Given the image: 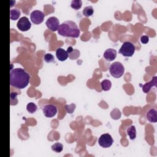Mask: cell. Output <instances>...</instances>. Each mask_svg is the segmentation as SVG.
Returning <instances> with one entry per match:
<instances>
[{
  "label": "cell",
  "instance_id": "6",
  "mask_svg": "<svg viewBox=\"0 0 157 157\" xmlns=\"http://www.w3.org/2000/svg\"><path fill=\"white\" fill-rule=\"evenodd\" d=\"M44 13L39 10H33L30 15L31 21L35 25H39L42 23L44 20Z\"/></svg>",
  "mask_w": 157,
  "mask_h": 157
},
{
  "label": "cell",
  "instance_id": "21",
  "mask_svg": "<svg viewBox=\"0 0 157 157\" xmlns=\"http://www.w3.org/2000/svg\"><path fill=\"white\" fill-rule=\"evenodd\" d=\"M26 109L29 113H33L35 112H36L37 109V107L34 102H29L28 104L26 106Z\"/></svg>",
  "mask_w": 157,
  "mask_h": 157
},
{
  "label": "cell",
  "instance_id": "1",
  "mask_svg": "<svg viewBox=\"0 0 157 157\" xmlns=\"http://www.w3.org/2000/svg\"><path fill=\"white\" fill-rule=\"evenodd\" d=\"M29 74L22 68H15L10 72V85L18 89H23L29 82Z\"/></svg>",
  "mask_w": 157,
  "mask_h": 157
},
{
  "label": "cell",
  "instance_id": "5",
  "mask_svg": "<svg viewBox=\"0 0 157 157\" xmlns=\"http://www.w3.org/2000/svg\"><path fill=\"white\" fill-rule=\"evenodd\" d=\"M113 142V139L108 133L102 134L98 139L99 145L103 148H109L110 147Z\"/></svg>",
  "mask_w": 157,
  "mask_h": 157
},
{
  "label": "cell",
  "instance_id": "13",
  "mask_svg": "<svg viewBox=\"0 0 157 157\" xmlns=\"http://www.w3.org/2000/svg\"><path fill=\"white\" fill-rule=\"evenodd\" d=\"M146 117L150 123H156L157 121V112L155 109H150L146 113Z\"/></svg>",
  "mask_w": 157,
  "mask_h": 157
},
{
  "label": "cell",
  "instance_id": "9",
  "mask_svg": "<svg viewBox=\"0 0 157 157\" xmlns=\"http://www.w3.org/2000/svg\"><path fill=\"white\" fill-rule=\"evenodd\" d=\"M45 25L52 31H56L59 26V21L57 17H51L47 20Z\"/></svg>",
  "mask_w": 157,
  "mask_h": 157
},
{
  "label": "cell",
  "instance_id": "23",
  "mask_svg": "<svg viewBox=\"0 0 157 157\" xmlns=\"http://www.w3.org/2000/svg\"><path fill=\"white\" fill-rule=\"evenodd\" d=\"M54 56L53 55H52L51 53H46L45 55H44V61L46 62V63H52L54 61Z\"/></svg>",
  "mask_w": 157,
  "mask_h": 157
},
{
  "label": "cell",
  "instance_id": "7",
  "mask_svg": "<svg viewBox=\"0 0 157 157\" xmlns=\"http://www.w3.org/2000/svg\"><path fill=\"white\" fill-rule=\"evenodd\" d=\"M17 26L21 31H27L31 28V23L26 17H23L18 20Z\"/></svg>",
  "mask_w": 157,
  "mask_h": 157
},
{
  "label": "cell",
  "instance_id": "20",
  "mask_svg": "<svg viewBox=\"0 0 157 157\" xmlns=\"http://www.w3.org/2000/svg\"><path fill=\"white\" fill-rule=\"evenodd\" d=\"M18 93L16 92H12L10 96V103L11 105H14L17 104L18 99H17Z\"/></svg>",
  "mask_w": 157,
  "mask_h": 157
},
{
  "label": "cell",
  "instance_id": "19",
  "mask_svg": "<svg viewBox=\"0 0 157 157\" xmlns=\"http://www.w3.org/2000/svg\"><path fill=\"white\" fill-rule=\"evenodd\" d=\"M52 150L56 153L61 152L63 149V145L61 143L56 142L52 145Z\"/></svg>",
  "mask_w": 157,
  "mask_h": 157
},
{
  "label": "cell",
  "instance_id": "11",
  "mask_svg": "<svg viewBox=\"0 0 157 157\" xmlns=\"http://www.w3.org/2000/svg\"><path fill=\"white\" fill-rule=\"evenodd\" d=\"M156 84H157V77L154 76L150 82L145 83L142 86V90L145 93H148L153 86H156Z\"/></svg>",
  "mask_w": 157,
  "mask_h": 157
},
{
  "label": "cell",
  "instance_id": "16",
  "mask_svg": "<svg viewBox=\"0 0 157 157\" xmlns=\"http://www.w3.org/2000/svg\"><path fill=\"white\" fill-rule=\"evenodd\" d=\"M101 88L102 90L105 91H109L111 88L112 83L109 80L105 79L101 82Z\"/></svg>",
  "mask_w": 157,
  "mask_h": 157
},
{
  "label": "cell",
  "instance_id": "26",
  "mask_svg": "<svg viewBox=\"0 0 157 157\" xmlns=\"http://www.w3.org/2000/svg\"><path fill=\"white\" fill-rule=\"evenodd\" d=\"M73 50H74V49H73V48H72L71 46V47H69L67 48V52L68 54H69V53H70L71 52H72Z\"/></svg>",
  "mask_w": 157,
  "mask_h": 157
},
{
  "label": "cell",
  "instance_id": "14",
  "mask_svg": "<svg viewBox=\"0 0 157 157\" xmlns=\"http://www.w3.org/2000/svg\"><path fill=\"white\" fill-rule=\"evenodd\" d=\"M126 132L131 140H134L136 137V129L134 125L129 126L126 129Z\"/></svg>",
  "mask_w": 157,
  "mask_h": 157
},
{
  "label": "cell",
  "instance_id": "3",
  "mask_svg": "<svg viewBox=\"0 0 157 157\" xmlns=\"http://www.w3.org/2000/svg\"><path fill=\"white\" fill-rule=\"evenodd\" d=\"M109 72L110 75L115 78L121 77L124 72V67L120 62H114L110 64L109 67Z\"/></svg>",
  "mask_w": 157,
  "mask_h": 157
},
{
  "label": "cell",
  "instance_id": "10",
  "mask_svg": "<svg viewBox=\"0 0 157 157\" xmlns=\"http://www.w3.org/2000/svg\"><path fill=\"white\" fill-rule=\"evenodd\" d=\"M117 54V52L116 50L113 48H108L104 53V58L108 61H112L116 58Z\"/></svg>",
  "mask_w": 157,
  "mask_h": 157
},
{
  "label": "cell",
  "instance_id": "18",
  "mask_svg": "<svg viewBox=\"0 0 157 157\" xmlns=\"http://www.w3.org/2000/svg\"><path fill=\"white\" fill-rule=\"evenodd\" d=\"M82 5V1L81 0H73L71 1V6L75 10H78L81 8Z\"/></svg>",
  "mask_w": 157,
  "mask_h": 157
},
{
  "label": "cell",
  "instance_id": "25",
  "mask_svg": "<svg viewBox=\"0 0 157 157\" xmlns=\"http://www.w3.org/2000/svg\"><path fill=\"white\" fill-rule=\"evenodd\" d=\"M149 41V37L147 36H142L140 37V42L142 44H147Z\"/></svg>",
  "mask_w": 157,
  "mask_h": 157
},
{
  "label": "cell",
  "instance_id": "12",
  "mask_svg": "<svg viewBox=\"0 0 157 157\" xmlns=\"http://www.w3.org/2000/svg\"><path fill=\"white\" fill-rule=\"evenodd\" d=\"M56 56L59 61H64L67 59L69 55L67 51L64 50L63 48H58L56 51Z\"/></svg>",
  "mask_w": 157,
  "mask_h": 157
},
{
  "label": "cell",
  "instance_id": "17",
  "mask_svg": "<svg viewBox=\"0 0 157 157\" xmlns=\"http://www.w3.org/2000/svg\"><path fill=\"white\" fill-rule=\"evenodd\" d=\"M82 13H83V15L86 17H90L91 16L93 13H94V9L93 8L92 6H86L85 7L83 11H82Z\"/></svg>",
  "mask_w": 157,
  "mask_h": 157
},
{
  "label": "cell",
  "instance_id": "4",
  "mask_svg": "<svg viewBox=\"0 0 157 157\" xmlns=\"http://www.w3.org/2000/svg\"><path fill=\"white\" fill-rule=\"evenodd\" d=\"M135 50L136 47L134 45L129 41H126L123 42L118 52L124 56L130 57L134 55Z\"/></svg>",
  "mask_w": 157,
  "mask_h": 157
},
{
  "label": "cell",
  "instance_id": "15",
  "mask_svg": "<svg viewBox=\"0 0 157 157\" xmlns=\"http://www.w3.org/2000/svg\"><path fill=\"white\" fill-rule=\"evenodd\" d=\"M21 14V11L18 9H12L10 10V18L12 20H18Z\"/></svg>",
  "mask_w": 157,
  "mask_h": 157
},
{
  "label": "cell",
  "instance_id": "24",
  "mask_svg": "<svg viewBox=\"0 0 157 157\" xmlns=\"http://www.w3.org/2000/svg\"><path fill=\"white\" fill-rule=\"evenodd\" d=\"M64 107H65V109H66V110L67 111V113H72L75 110V105L74 104H71L70 105H66L64 106Z\"/></svg>",
  "mask_w": 157,
  "mask_h": 157
},
{
  "label": "cell",
  "instance_id": "8",
  "mask_svg": "<svg viewBox=\"0 0 157 157\" xmlns=\"http://www.w3.org/2000/svg\"><path fill=\"white\" fill-rule=\"evenodd\" d=\"M42 111L46 117L52 118L57 113V107L53 104H47L43 106Z\"/></svg>",
  "mask_w": 157,
  "mask_h": 157
},
{
  "label": "cell",
  "instance_id": "22",
  "mask_svg": "<svg viewBox=\"0 0 157 157\" xmlns=\"http://www.w3.org/2000/svg\"><path fill=\"white\" fill-rule=\"evenodd\" d=\"M110 116L114 120H117L119 119L121 117V112L118 109H113L111 113H110Z\"/></svg>",
  "mask_w": 157,
  "mask_h": 157
},
{
  "label": "cell",
  "instance_id": "2",
  "mask_svg": "<svg viewBox=\"0 0 157 157\" xmlns=\"http://www.w3.org/2000/svg\"><path fill=\"white\" fill-rule=\"evenodd\" d=\"M58 33L60 36L64 37L77 38L80 36V30L75 22L67 20L59 25Z\"/></svg>",
  "mask_w": 157,
  "mask_h": 157
}]
</instances>
